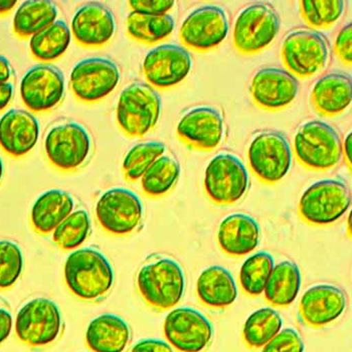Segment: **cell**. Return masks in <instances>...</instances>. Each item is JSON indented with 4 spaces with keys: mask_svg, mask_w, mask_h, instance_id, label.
Masks as SVG:
<instances>
[{
    "mask_svg": "<svg viewBox=\"0 0 352 352\" xmlns=\"http://www.w3.org/2000/svg\"><path fill=\"white\" fill-rule=\"evenodd\" d=\"M137 288L147 305L166 311L182 301L186 291L184 269L175 258L153 255L137 273Z\"/></svg>",
    "mask_w": 352,
    "mask_h": 352,
    "instance_id": "obj_1",
    "label": "cell"
},
{
    "mask_svg": "<svg viewBox=\"0 0 352 352\" xmlns=\"http://www.w3.org/2000/svg\"><path fill=\"white\" fill-rule=\"evenodd\" d=\"M65 281L77 298L86 302L105 299L112 290L115 275L106 256L94 248L77 250L67 258Z\"/></svg>",
    "mask_w": 352,
    "mask_h": 352,
    "instance_id": "obj_2",
    "label": "cell"
},
{
    "mask_svg": "<svg viewBox=\"0 0 352 352\" xmlns=\"http://www.w3.org/2000/svg\"><path fill=\"white\" fill-rule=\"evenodd\" d=\"M298 162L311 170L334 168L342 154L341 139L336 129L321 121H310L299 128L294 139Z\"/></svg>",
    "mask_w": 352,
    "mask_h": 352,
    "instance_id": "obj_3",
    "label": "cell"
},
{
    "mask_svg": "<svg viewBox=\"0 0 352 352\" xmlns=\"http://www.w3.org/2000/svg\"><path fill=\"white\" fill-rule=\"evenodd\" d=\"M162 111L160 95L144 82L124 89L117 105V121L124 133L142 137L157 123Z\"/></svg>",
    "mask_w": 352,
    "mask_h": 352,
    "instance_id": "obj_4",
    "label": "cell"
},
{
    "mask_svg": "<svg viewBox=\"0 0 352 352\" xmlns=\"http://www.w3.org/2000/svg\"><path fill=\"white\" fill-rule=\"evenodd\" d=\"M351 203V191L344 182L320 180L312 184L302 195L299 214L310 225H330L347 212Z\"/></svg>",
    "mask_w": 352,
    "mask_h": 352,
    "instance_id": "obj_5",
    "label": "cell"
},
{
    "mask_svg": "<svg viewBox=\"0 0 352 352\" xmlns=\"http://www.w3.org/2000/svg\"><path fill=\"white\" fill-rule=\"evenodd\" d=\"M62 329V313L52 300H32L17 313L15 333L28 346L43 347L52 344L60 338Z\"/></svg>",
    "mask_w": 352,
    "mask_h": 352,
    "instance_id": "obj_6",
    "label": "cell"
},
{
    "mask_svg": "<svg viewBox=\"0 0 352 352\" xmlns=\"http://www.w3.org/2000/svg\"><path fill=\"white\" fill-rule=\"evenodd\" d=\"M249 182V173L240 158L234 154L221 153L206 167L204 190L212 203L229 206L243 199Z\"/></svg>",
    "mask_w": 352,
    "mask_h": 352,
    "instance_id": "obj_7",
    "label": "cell"
},
{
    "mask_svg": "<svg viewBox=\"0 0 352 352\" xmlns=\"http://www.w3.org/2000/svg\"><path fill=\"white\" fill-rule=\"evenodd\" d=\"M279 14L270 4L257 3L243 10L234 28V45L239 53L256 54L275 40L280 30Z\"/></svg>",
    "mask_w": 352,
    "mask_h": 352,
    "instance_id": "obj_8",
    "label": "cell"
},
{
    "mask_svg": "<svg viewBox=\"0 0 352 352\" xmlns=\"http://www.w3.org/2000/svg\"><path fill=\"white\" fill-rule=\"evenodd\" d=\"M144 208L138 195L126 188H112L100 197L96 217L102 229L113 236L133 234L140 228Z\"/></svg>",
    "mask_w": 352,
    "mask_h": 352,
    "instance_id": "obj_9",
    "label": "cell"
},
{
    "mask_svg": "<svg viewBox=\"0 0 352 352\" xmlns=\"http://www.w3.org/2000/svg\"><path fill=\"white\" fill-rule=\"evenodd\" d=\"M248 160L252 171L261 182L274 184L290 170L292 152L283 134L277 131H263L252 140Z\"/></svg>",
    "mask_w": 352,
    "mask_h": 352,
    "instance_id": "obj_10",
    "label": "cell"
},
{
    "mask_svg": "<svg viewBox=\"0 0 352 352\" xmlns=\"http://www.w3.org/2000/svg\"><path fill=\"white\" fill-rule=\"evenodd\" d=\"M282 58L286 68L296 77L310 79L326 66L327 41L314 30H294L285 38Z\"/></svg>",
    "mask_w": 352,
    "mask_h": 352,
    "instance_id": "obj_11",
    "label": "cell"
},
{
    "mask_svg": "<svg viewBox=\"0 0 352 352\" xmlns=\"http://www.w3.org/2000/svg\"><path fill=\"white\" fill-rule=\"evenodd\" d=\"M91 146L88 131L75 122L54 126L45 140L47 160L58 170L66 173L77 170L86 163Z\"/></svg>",
    "mask_w": 352,
    "mask_h": 352,
    "instance_id": "obj_12",
    "label": "cell"
},
{
    "mask_svg": "<svg viewBox=\"0 0 352 352\" xmlns=\"http://www.w3.org/2000/svg\"><path fill=\"white\" fill-rule=\"evenodd\" d=\"M164 336L171 346L180 352H203L214 336V327L199 310L180 307L165 318Z\"/></svg>",
    "mask_w": 352,
    "mask_h": 352,
    "instance_id": "obj_13",
    "label": "cell"
},
{
    "mask_svg": "<svg viewBox=\"0 0 352 352\" xmlns=\"http://www.w3.org/2000/svg\"><path fill=\"white\" fill-rule=\"evenodd\" d=\"M120 81V71L113 60L89 58L76 65L71 74L74 95L87 103L100 101L114 91Z\"/></svg>",
    "mask_w": 352,
    "mask_h": 352,
    "instance_id": "obj_14",
    "label": "cell"
},
{
    "mask_svg": "<svg viewBox=\"0 0 352 352\" xmlns=\"http://www.w3.org/2000/svg\"><path fill=\"white\" fill-rule=\"evenodd\" d=\"M229 32L227 14L219 6H208L191 12L180 28L179 38L186 47L197 52L217 47Z\"/></svg>",
    "mask_w": 352,
    "mask_h": 352,
    "instance_id": "obj_15",
    "label": "cell"
},
{
    "mask_svg": "<svg viewBox=\"0 0 352 352\" xmlns=\"http://www.w3.org/2000/svg\"><path fill=\"white\" fill-rule=\"evenodd\" d=\"M64 94V75L51 65L34 66L28 69L21 80V100L34 112H45L56 107Z\"/></svg>",
    "mask_w": 352,
    "mask_h": 352,
    "instance_id": "obj_16",
    "label": "cell"
},
{
    "mask_svg": "<svg viewBox=\"0 0 352 352\" xmlns=\"http://www.w3.org/2000/svg\"><path fill=\"white\" fill-rule=\"evenodd\" d=\"M192 60L190 53L175 45H163L150 51L143 62L147 81L158 89L179 84L190 74Z\"/></svg>",
    "mask_w": 352,
    "mask_h": 352,
    "instance_id": "obj_17",
    "label": "cell"
},
{
    "mask_svg": "<svg viewBox=\"0 0 352 352\" xmlns=\"http://www.w3.org/2000/svg\"><path fill=\"white\" fill-rule=\"evenodd\" d=\"M177 135L184 144L192 148L212 151L223 139V115L217 109L208 106L191 109L180 119Z\"/></svg>",
    "mask_w": 352,
    "mask_h": 352,
    "instance_id": "obj_18",
    "label": "cell"
},
{
    "mask_svg": "<svg viewBox=\"0 0 352 352\" xmlns=\"http://www.w3.org/2000/svg\"><path fill=\"white\" fill-rule=\"evenodd\" d=\"M346 304L342 289L330 284L315 285L300 300V319L309 327H324L342 315Z\"/></svg>",
    "mask_w": 352,
    "mask_h": 352,
    "instance_id": "obj_19",
    "label": "cell"
},
{
    "mask_svg": "<svg viewBox=\"0 0 352 352\" xmlns=\"http://www.w3.org/2000/svg\"><path fill=\"white\" fill-rule=\"evenodd\" d=\"M254 102L268 111L281 110L290 105L298 94L299 82L296 78L284 69H258L251 82Z\"/></svg>",
    "mask_w": 352,
    "mask_h": 352,
    "instance_id": "obj_20",
    "label": "cell"
},
{
    "mask_svg": "<svg viewBox=\"0 0 352 352\" xmlns=\"http://www.w3.org/2000/svg\"><path fill=\"white\" fill-rule=\"evenodd\" d=\"M72 32L82 47H102L114 36V15L104 4L89 2L74 15Z\"/></svg>",
    "mask_w": 352,
    "mask_h": 352,
    "instance_id": "obj_21",
    "label": "cell"
},
{
    "mask_svg": "<svg viewBox=\"0 0 352 352\" xmlns=\"http://www.w3.org/2000/svg\"><path fill=\"white\" fill-rule=\"evenodd\" d=\"M40 125L34 115L23 110H10L0 119V146L12 157H21L38 140Z\"/></svg>",
    "mask_w": 352,
    "mask_h": 352,
    "instance_id": "obj_22",
    "label": "cell"
},
{
    "mask_svg": "<svg viewBox=\"0 0 352 352\" xmlns=\"http://www.w3.org/2000/svg\"><path fill=\"white\" fill-rule=\"evenodd\" d=\"M217 242L228 256L244 257L256 250L260 243L258 223L249 214H230L219 225Z\"/></svg>",
    "mask_w": 352,
    "mask_h": 352,
    "instance_id": "obj_23",
    "label": "cell"
},
{
    "mask_svg": "<svg viewBox=\"0 0 352 352\" xmlns=\"http://www.w3.org/2000/svg\"><path fill=\"white\" fill-rule=\"evenodd\" d=\"M311 103L319 114L334 117L351 103V79L343 73H331L321 78L311 91Z\"/></svg>",
    "mask_w": 352,
    "mask_h": 352,
    "instance_id": "obj_24",
    "label": "cell"
},
{
    "mask_svg": "<svg viewBox=\"0 0 352 352\" xmlns=\"http://www.w3.org/2000/svg\"><path fill=\"white\" fill-rule=\"evenodd\" d=\"M130 340L129 325L117 315H101L87 328L86 343L94 352H124Z\"/></svg>",
    "mask_w": 352,
    "mask_h": 352,
    "instance_id": "obj_25",
    "label": "cell"
},
{
    "mask_svg": "<svg viewBox=\"0 0 352 352\" xmlns=\"http://www.w3.org/2000/svg\"><path fill=\"white\" fill-rule=\"evenodd\" d=\"M197 294L206 307L223 309L236 301L238 287L229 270L221 266H212L199 275Z\"/></svg>",
    "mask_w": 352,
    "mask_h": 352,
    "instance_id": "obj_26",
    "label": "cell"
},
{
    "mask_svg": "<svg viewBox=\"0 0 352 352\" xmlns=\"http://www.w3.org/2000/svg\"><path fill=\"white\" fill-rule=\"evenodd\" d=\"M74 208L73 197L67 191H47L36 199L32 206L30 223L38 234H51L73 212Z\"/></svg>",
    "mask_w": 352,
    "mask_h": 352,
    "instance_id": "obj_27",
    "label": "cell"
},
{
    "mask_svg": "<svg viewBox=\"0 0 352 352\" xmlns=\"http://www.w3.org/2000/svg\"><path fill=\"white\" fill-rule=\"evenodd\" d=\"M301 286L299 267L292 261H283L274 266L265 288V298L272 306L287 307L296 300Z\"/></svg>",
    "mask_w": 352,
    "mask_h": 352,
    "instance_id": "obj_28",
    "label": "cell"
},
{
    "mask_svg": "<svg viewBox=\"0 0 352 352\" xmlns=\"http://www.w3.org/2000/svg\"><path fill=\"white\" fill-rule=\"evenodd\" d=\"M58 16L56 4L49 0L23 2L15 12L14 32L21 38L34 36L53 25Z\"/></svg>",
    "mask_w": 352,
    "mask_h": 352,
    "instance_id": "obj_29",
    "label": "cell"
},
{
    "mask_svg": "<svg viewBox=\"0 0 352 352\" xmlns=\"http://www.w3.org/2000/svg\"><path fill=\"white\" fill-rule=\"evenodd\" d=\"M71 43V32L65 21L53 25L32 36L30 49L32 56L41 62H54L67 51Z\"/></svg>",
    "mask_w": 352,
    "mask_h": 352,
    "instance_id": "obj_30",
    "label": "cell"
},
{
    "mask_svg": "<svg viewBox=\"0 0 352 352\" xmlns=\"http://www.w3.org/2000/svg\"><path fill=\"white\" fill-rule=\"evenodd\" d=\"M283 320L273 308H261L250 315L243 328V338L250 349H263L279 333Z\"/></svg>",
    "mask_w": 352,
    "mask_h": 352,
    "instance_id": "obj_31",
    "label": "cell"
},
{
    "mask_svg": "<svg viewBox=\"0 0 352 352\" xmlns=\"http://www.w3.org/2000/svg\"><path fill=\"white\" fill-rule=\"evenodd\" d=\"M175 28L171 15H151L132 12L127 17V32L135 41L155 43L170 36Z\"/></svg>",
    "mask_w": 352,
    "mask_h": 352,
    "instance_id": "obj_32",
    "label": "cell"
},
{
    "mask_svg": "<svg viewBox=\"0 0 352 352\" xmlns=\"http://www.w3.org/2000/svg\"><path fill=\"white\" fill-rule=\"evenodd\" d=\"M180 175L179 163L171 156L162 155L141 177V186L149 197H160L173 190Z\"/></svg>",
    "mask_w": 352,
    "mask_h": 352,
    "instance_id": "obj_33",
    "label": "cell"
},
{
    "mask_svg": "<svg viewBox=\"0 0 352 352\" xmlns=\"http://www.w3.org/2000/svg\"><path fill=\"white\" fill-rule=\"evenodd\" d=\"M275 262L268 252H258L248 258L240 271V283L245 294L258 297L264 293Z\"/></svg>",
    "mask_w": 352,
    "mask_h": 352,
    "instance_id": "obj_34",
    "label": "cell"
},
{
    "mask_svg": "<svg viewBox=\"0 0 352 352\" xmlns=\"http://www.w3.org/2000/svg\"><path fill=\"white\" fill-rule=\"evenodd\" d=\"M91 232V219L84 210H76L53 232V241L64 251L76 250L84 244Z\"/></svg>",
    "mask_w": 352,
    "mask_h": 352,
    "instance_id": "obj_35",
    "label": "cell"
},
{
    "mask_svg": "<svg viewBox=\"0 0 352 352\" xmlns=\"http://www.w3.org/2000/svg\"><path fill=\"white\" fill-rule=\"evenodd\" d=\"M165 151V145L162 142H145L132 147L123 162V173L130 182L140 179Z\"/></svg>",
    "mask_w": 352,
    "mask_h": 352,
    "instance_id": "obj_36",
    "label": "cell"
},
{
    "mask_svg": "<svg viewBox=\"0 0 352 352\" xmlns=\"http://www.w3.org/2000/svg\"><path fill=\"white\" fill-rule=\"evenodd\" d=\"M300 12L308 25L325 30L331 28L342 14L343 1L304 0L300 2Z\"/></svg>",
    "mask_w": 352,
    "mask_h": 352,
    "instance_id": "obj_37",
    "label": "cell"
},
{
    "mask_svg": "<svg viewBox=\"0 0 352 352\" xmlns=\"http://www.w3.org/2000/svg\"><path fill=\"white\" fill-rule=\"evenodd\" d=\"M23 269L21 248L12 241H0V290L12 288L21 277Z\"/></svg>",
    "mask_w": 352,
    "mask_h": 352,
    "instance_id": "obj_38",
    "label": "cell"
},
{
    "mask_svg": "<svg viewBox=\"0 0 352 352\" xmlns=\"http://www.w3.org/2000/svg\"><path fill=\"white\" fill-rule=\"evenodd\" d=\"M305 345L298 331L293 328L280 330L277 336L263 347L262 352H304Z\"/></svg>",
    "mask_w": 352,
    "mask_h": 352,
    "instance_id": "obj_39",
    "label": "cell"
},
{
    "mask_svg": "<svg viewBox=\"0 0 352 352\" xmlns=\"http://www.w3.org/2000/svg\"><path fill=\"white\" fill-rule=\"evenodd\" d=\"M133 12L139 14H166L175 6L173 0H132L129 2Z\"/></svg>",
    "mask_w": 352,
    "mask_h": 352,
    "instance_id": "obj_40",
    "label": "cell"
},
{
    "mask_svg": "<svg viewBox=\"0 0 352 352\" xmlns=\"http://www.w3.org/2000/svg\"><path fill=\"white\" fill-rule=\"evenodd\" d=\"M351 34V23H349L340 30L334 45L336 54L345 66H351L352 62Z\"/></svg>",
    "mask_w": 352,
    "mask_h": 352,
    "instance_id": "obj_41",
    "label": "cell"
},
{
    "mask_svg": "<svg viewBox=\"0 0 352 352\" xmlns=\"http://www.w3.org/2000/svg\"><path fill=\"white\" fill-rule=\"evenodd\" d=\"M131 352H175L170 344L158 339H143L132 347Z\"/></svg>",
    "mask_w": 352,
    "mask_h": 352,
    "instance_id": "obj_42",
    "label": "cell"
},
{
    "mask_svg": "<svg viewBox=\"0 0 352 352\" xmlns=\"http://www.w3.org/2000/svg\"><path fill=\"white\" fill-rule=\"evenodd\" d=\"M12 329V314L8 310L0 309V344L8 339Z\"/></svg>",
    "mask_w": 352,
    "mask_h": 352,
    "instance_id": "obj_43",
    "label": "cell"
},
{
    "mask_svg": "<svg viewBox=\"0 0 352 352\" xmlns=\"http://www.w3.org/2000/svg\"><path fill=\"white\" fill-rule=\"evenodd\" d=\"M14 96V86L10 82L0 84V111L8 107Z\"/></svg>",
    "mask_w": 352,
    "mask_h": 352,
    "instance_id": "obj_44",
    "label": "cell"
},
{
    "mask_svg": "<svg viewBox=\"0 0 352 352\" xmlns=\"http://www.w3.org/2000/svg\"><path fill=\"white\" fill-rule=\"evenodd\" d=\"M12 75V69L8 58L0 56V84L8 82Z\"/></svg>",
    "mask_w": 352,
    "mask_h": 352,
    "instance_id": "obj_45",
    "label": "cell"
},
{
    "mask_svg": "<svg viewBox=\"0 0 352 352\" xmlns=\"http://www.w3.org/2000/svg\"><path fill=\"white\" fill-rule=\"evenodd\" d=\"M15 4H16L15 0L14 1H10V0H8V1L3 0V1H1L0 0V15L8 14L10 10H14Z\"/></svg>",
    "mask_w": 352,
    "mask_h": 352,
    "instance_id": "obj_46",
    "label": "cell"
},
{
    "mask_svg": "<svg viewBox=\"0 0 352 352\" xmlns=\"http://www.w3.org/2000/svg\"><path fill=\"white\" fill-rule=\"evenodd\" d=\"M345 156L349 164L351 163V134H349L345 140Z\"/></svg>",
    "mask_w": 352,
    "mask_h": 352,
    "instance_id": "obj_47",
    "label": "cell"
},
{
    "mask_svg": "<svg viewBox=\"0 0 352 352\" xmlns=\"http://www.w3.org/2000/svg\"><path fill=\"white\" fill-rule=\"evenodd\" d=\"M2 175H3V163H2L1 158H0V180H1Z\"/></svg>",
    "mask_w": 352,
    "mask_h": 352,
    "instance_id": "obj_48",
    "label": "cell"
}]
</instances>
